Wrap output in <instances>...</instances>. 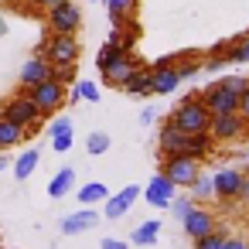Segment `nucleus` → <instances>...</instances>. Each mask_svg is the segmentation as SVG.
I'll return each mask as SVG.
<instances>
[{
  "mask_svg": "<svg viewBox=\"0 0 249 249\" xmlns=\"http://www.w3.org/2000/svg\"><path fill=\"white\" fill-rule=\"evenodd\" d=\"M167 123H171L174 130H181L184 137H191V133H208L212 113L205 109V103H201V92H191V96H184V99L178 103V109L167 116Z\"/></svg>",
  "mask_w": 249,
  "mask_h": 249,
  "instance_id": "obj_1",
  "label": "nucleus"
},
{
  "mask_svg": "<svg viewBox=\"0 0 249 249\" xmlns=\"http://www.w3.org/2000/svg\"><path fill=\"white\" fill-rule=\"evenodd\" d=\"M140 69V62L133 58V55H126V52H120L116 55V62H109L106 69H103V79H106V86H116V89H123V82L133 75Z\"/></svg>",
  "mask_w": 249,
  "mask_h": 249,
  "instance_id": "obj_11",
  "label": "nucleus"
},
{
  "mask_svg": "<svg viewBox=\"0 0 249 249\" xmlns=\"http://www.w3.org/2000/svg\"><path fill=\"white\" fill-rule=\"evenodd\" d=\"M116 55H120V48H116V45H109V41H106V45H103V48H99V55H96V69H99V72H103V69H106V65H109V62H116ZM126 55H130V52H126Z\"/></svg>",
  "mask_w": 249,
  "mask_h": 249,
  "instance_id": "obj_32",
  "label": "nucleus"
},
{
  "mask_svg": "<svg viewBox=\"0 0 249 249\" xmlns=\"http://www.w3.org/2000/svg\"><path fill=\"white\" fill-rule=\"evenodd\" d=\"M222 82H225V86H229V89H235V92H242V89H246V86H249V82H246V79H239V75H225V79H222Z\"/></svg>",
  "mask_w": 249,
  "mask_h": 249,
  "instance_id": "obj_38",
  "label": "nucleus"
},
{
  "mask_svg": "<svg viewBox=\"0 0 249 249\" xmlns=\"http://www.w3.org/2000/svg\"><path fill=\"white\" fill-rule=\"evenodd\" d=\"M181 225H184V232H188L191 242H195V239H201V235H208V232L215 229V215H212L205 205H195V208L181 218Z\"/></svg>",
  "mask_w": 249,
  "mask_h": 249,
  "instance_id": "obj_12",
  "label": "nucleus"
},
{
  "mask_svg": "<svg viewBox=\"0 0 249 249\" xmlns=\"http://www.w3.org/2000/svg\"><path fill=\"white\" fill-rule=\"evenodd\" d=\"M106 198H109V191H106L103 181H89V184L79 188V201L82 205H96V201H106Z\"/></svg>",
  "mask_w": 249,
  "mask_h": 249,
  "instance_id": "obj_27",
  "label": "nucleus"
},
{
  "mask_svg": "<svg viewBox=\"0 0 249 249\" xmlns=\"http://www.w3.org/2000/svg\"><path fill=\"white\" fill-rule=\"evenodd\" d=\"M4 167H7V157H0V171H4Z\"/></svg>",
  "mask_w": 249,
  "mask_h": 249,
  "instance_id": "obj_45",
  "label": "nucleus"
},
{
  "mask_svg": "<svg viewBox=\"0 0 249 249\" xmlns=\"http://www.w3.org/2000/svg\"><path fill=\"white\" fill-rule=\"evenodd\" d=\"M225 65H229V58H205V69L208 72H222Z\"/></svg>",
  "mask_w": 249,
  "mask_h": 249,
  "instance_id": "obj_39",
  "label": "nucleus"
},
{
  "mask_svg": "<svg viewBox=\"0 0 249 249\" xmlns=\"http://www.w3.org/2000/svg\"><path fill=\"white\" fill-rule=\"evenodd\" d=\"M38 157H41V154H38L35 147H31V150H24V154L14 160V178H18V181H28V178L35 174V167H38Z\"/></svg>",
  "mask_w": 249,
  "mask_h": 249,
  "instance_id": "obj_24",
  "label": "nucleus"
},
{
  "mask_svg": "<svg viewBox=\"0 0 249 249\" xmlns=\"http://www.w3.org/2000/svg\"><path fill=\"white\" fill-rule=\"evenodd\" d=\"M45 79H52V65H48L41 55H31V58L21 65V72H18L21 89H35V86H38V82H45Z\"/></svg>",
  "mask_w": 249,
  "mask_h": 249,
  "instance_id": "obj_13",
  "label": "nucleus"
},
{
  "mask_svg": "<svg viewBox=\"0 0 249 249\" xmlns=\"http://www.w3.org/2000/svg\"><path fill=\"white\" fill-rule=\"evenodd\" d=\"M191 208H195V201H191V198H174V201H171V212H174V218H184Z\"/></svg>",
  "mask_w": 249,
  "mask_h": 249,
  "instance_id": "obj_34",
  "label": "nucleus"
},
{
  "mask_svg": "<svg viewBox=\"0 0 249 249\" xmlns=\"http://www.w3.org/2000/svg\"><path fill=\"white\" fill-rule=\"evenodd\" d=\"M157 120V113H154V106H147L143 113H140V123H154Z\"/></svg>",
  "mask_w": 249,
  "mask_h": 249,
  "instance_id": "obj_43",
  "label": "nucleus"
},
{
  "mask_svg": "<svg viewBox=\"0 0 249 249\" xmlns=\"http://www.w3.org/2000/svg\"><path fill=\"white\" fill-rule=\"evenodd\" d=\"M4 7H21V0H0Z\"/></svg>",
  "mask_w": 249,
  "mask_h": 249,
  "instance_id": "obj_44",
  "label": "nucleus"
},
{
  "mask_svg": "<svg viewBox=\"0 0 249 249\" xmlns=\"http://www.w3.org/2000/svg\"><path fill=\"white\" fill-rule=\"evenodd\" d=\"M137 7H140V0H106V11H109V21H113L116 28H123L126 21H133Z\"/></svg>",
  "mask_w": 249,
  "mask_h": 249,
  "instance_id": "obj_19",
  "label": "nucleus"
},
{
  "mask_svg": "<svg viewBox=\"0 0 249 249\" xmlns=\"http://www.w3.org/2000/svg\"><path fill=\"white\" fill-rule=\"evenodd\" d=\"M212 154H215V137H212V133H191V137L184 140V157L205 160V157H212Z\"/></svg>",
  "mask_w": 249,
  "mask_h": 249,
  "instance_id": "obj_17",
  "label": "nucleus"
},
{
  "mask_svg": "<svg viewBox=\"0 0 249 249\" xmlns=\"http://www.w3.org/2000/svg\"><path fill=\"white\" fill-rule=\"evenodd\" d=\"M150 86H154V96H171L181 86V75L174 69V55H167V58L150 65Z\"/></svg>",
  "mask_w": 249,
  "mask_h": 249,
  "instance_id": "obj_9",
  "label": "nucleus"
},
{
  "mask_svg": "<svg viewBox=\"0 0 249 249\" xmlns=\"http://www.w3.org/2000/svg\"><path fill=\"white\" fill-rule=\"evenodd\" d=\"M242 171L239 167H222L215 178H212V184H215V198L222 201V205H229V201H235V195H239V184H242Z\"/></svg>",
  "mask_w": 249,
  "mask_h": 249,
  "instance_id": "obj_10",
  "label": "nucleus"
},
{
  "mask_svg": "<svg viewBox=\"0 0 249 249\" xmlns=\"http://www.w3.org/2000/svg\"><path fill=\"white\" fill-rule=\"evenodd\" d=\"M137 198H140V188H137V184H126L120 195H109V198H106V208H103V215H106V218H123Z\"/></svg>",
  "mask_w": 249,
  "mask_h": 249,
  "instance_id": "obj_15",
  "label": "nucleus"
},
{
  "mask_svg": "<svg viewBox=\"0 0 249 249\" xmlns=\"http://www.w3.org/2000/svg\"><path fill=\"white\" fill-rule=\"evenodd\" d=\"M222 249H246V239H239V235H225Z\"/></svg>",
  "mask_w": 249,
  "mask_h": 249,
  "instance_id": "obj_40",
  "label": "nucleus"
},
{
  "mask_svg": "<svg viewBox=\"0 0 249 249\" xmlns=\"http://www.w3.org/2000/svg\"><path fill=\"white\" fill-rule=\"evenodd\" d=\"M96 222H99V215H96L92 208H82V212H75V215L62 218V232H65V235H79V232L92 229Z\"/></svg>",
  "mask_w": 249,
  "mask_h": 249,
  "instance_id": "obj_18",
  "label": "nucleus"
},
{
  "mask_svg": "<svg viewBox=\"0 0 249 249\" xmlns=\"http://www.w3.org/2000/svg\"><path fill=\"white\" fill-rule=\"evenodd\" d=\"M160 174L174 184V188H191V181L201 174L198 171V160L184 157V154H174V157H160Z\"/></svg>",
  "mask_w": 249,
  "mask_h": 249,
  "instance_id": "obj_6",
  "label": "nucleus"
},
{
  "mask_svg": "<svg viewBox=\"0 0 249 249\" xmlns=\"http://www.w3.org/2000/svg\"><path fill=\"white\" fill-rule=\"evenodd\" d=\"M35 55H41L48 65H75L82 55V45L75 35H52L48 31V38L41 45H35Z\"/></svg>",
  "mask_w": 249,
  "mask_h": 249,
  "instance_id": "obj_2",
  "label": "nucleus"
},
{
  "mask_svg": "<svg viewBox=\"0 0 249 249\" xmlns=\"http://www.w3.org/2000/svg\"><path fill=\"white\" fill-rule=\"evenodd\" d=\"M21 4H24L28 11H48L52 4H58V0H21Z\"/></svg>",
  "mask_w": 249,
  "mask_h": 249,
  "instance_id": "obj_37",
  "label": "nucleus"
},
{
  "mask_svg": "<svg viewBox=\"0 0 249 249\" xmlns=\"http://www.w3.org/2000/svg\"><path fill=\"white\" fill-rule=\"evenodd\" d=\"M184 133L181 130H174L171 123H164L160 126V133H157V147H160V157H174V154H184Z\"/></svg>",
  "mask_w": 249,
  "mask_h": 249,
  "instance_id": "obj_16",
  "label": "nucleus"
},
{
  "mask_svg": "<svg viewBox=\"0 0 249 249\" xmlns=\"http://www.w3.org/2000/svg\"><path fill=\"white\" fill-rule=\"evenodd\" d=\"M52 79L58 82V86H75L79 79H75V65H52Z\"/></svg>",
  "mask_w": 249,
  "mask_h": 249,
  "instance_id": "obj_30",
  "label": "nucleus"
},
{
  "mask_svg": "<svg viewBox=\"0 0 249 249\" xmlns=\"http://www.w3.org/2000/svg\"><path fill=\"white\" fill-rule=\"evenodd\" d=\"M229 62L232 65H249V35H239L229 41Z\"/></svg>",
  "mask_w": 249,
  "mask_h": 249,
  "instance_id": "obj_28",
  "label": "nucleus"
},
{
  "mask_svg": "<svg viewBox=\"0 0 249 249\" xmlns=\"http://www.w3.org/2000/svg\"><path fill=\"white\" fill-rule=\"evenodd\" d=\"M99 249H126V242H120V239H103Z\"/></svg>",
  "mask_w": 249,
  "mask_h": 249,
  "instance_id": "obj_42",
  "label": "nucleus"
},
{
  "mask_svg": "<svg viewBox=\"0 0 249 249\" xmlns=\"http://www.w3.org/2000/svg\"><path fill=\"white\" fill-rule=\"evenodd\" d=\"M86 150H89V157H99V154H106V150H109V137H106V133H89V140H86Z\"/></svg>",
  "mask_w": 249,
  "mask_h": 249,
  "instance_id": "obj_31",
  "label": "nucleus"
},
{
  "mask_svg": "<svg viewBox=\"0 0 249 249\" xmlns=\"http://www.w3.org/2000/svg\"><path fill=\"white\" fill-rule=\"evenodd\" d=\"M201 103H205V109H208L212 116H218V113H239V92L229 89L222 79L212 82V86L201 92Z\"/></svg>",
  "mask_w": 249,
  "mask_h": 249,
  "instance_id": "obj_7",
  "label": "nucleus"
},
{
  "mask_svg": "<svg viewBox=\"0 0 249 249\" xmlns=\"http://www.w3.org/2000/svg\"><path fill=\"white\" fill-rule=\"evenodd\" d=\"M72 181H75V171H72V167H62V171L48 181V195H52V198H65V195L72 191Z\"/></svg>",
  "mask_w": 249,
  "mask_h": 249,
  "instance_id": "obj_23",
  "label": "nucleus"
},
{
  "mask_svg": "<svg viewBox=\"0 0 249 249\" xmlns=\"http://www.w3.org/2000/svg\"><path fill=\"white\" fill-rule=\"evenodd\" d=\"M225 235H229V232L215 225V229H212L208 235H201V239H195V249H222V242H225Z\"/></svg>",
  "mask_w": 249,
  "mask_h": 249,
  "instance_id": "obj_29",
  "label": "nucleus"
},
{
  "mask_svg": "<svg viewBox=\"0 0 249 249\" xmlns=\"http://www.w3.org/2000/svg\"><path fill=\"white\" fill-rule=\"evenodd\" d=\"M157 232H160V222H157V218H147V222H140V225L130 232V242H133V246H154V242H157Z\"/></svg>",
  "mask_w": 249,
  "mask_h": 249,
  "instance_id": "obj_21",
  "label": "nucleus"
},
{
  "mask_svg": "<svg viewBox=\"0 0 249 249\" xmlns=\"http://www.w3.org/2000/svg\"><path fill=\"white\" fill-rule=\"evenodd\" d=\"M235 201H249V178H242V184H239V195H235Z\"/></svg>",
  "mask_w": 249,
  "mask_h": 249,
  "instance_id": "obj_41",
  "label": "nucleus"
},
{
  "mask_svg": "<svg viewBox=\"0 0 249 249\" xmlns=\"http://www.w3.org/2000/svg\"><path fill=\"white\" fill-rule=\"evenodd\" d=\"M208 133L215 137V143H229V140L246 137V133H249V123H246L239 113H218V116H212Z\"/></svg>",
  "mask_w": 249,
  "mask_h": 249,
  "instance_id": "obj_8",
  "label": "nucleus"
},
{
  "mask_svg": "<svg viewBox=\"0 0 249 249\" xmlns=\"http://www.w3.org/2000/svg\"><path fill=\"white\" fill-rule=\"evenodd\" d=\"M21 140H24V130H21V126H14L11 120H4V116H0V150L18 147Z\"/></svg>",
  "mask_w": 249,
  "mask_h": 249,
  "instance_id": "obj_26",
  "label": "nucleus"
},
{
  "mask_svg": "<svg viewBox=\"0 0 249 249\" xmlns=\"http://www.w3.org/2000/svg\"><path fill=\"white\" fill-rule=\"evenodd\" d=\"M123 92H130V96H154V86H150V69H137L126 82H123Z\"/></svg>",
  "mask_w": 249,
  "mask_h": 249,
  "instance_id": "obj_20",
  "label": "nucleus"
},
{
  "mask_svg": "<svg viewBox=\"0 0 249 249\" xmlns=\"http://www.w3.org/2000/svg\"><path fill=\"white\" fill-rule=\"evenodd\" d=\"M188 191H191L188 198H191L195 205H205L208 198H215V184H212V178H205V174H198V178L191 181V188H188Z\"/></svg>",
  "mask_w": 249,
  "mask_h": 249,
  "instance_id": "obj_25",
  "label": "nucleus"
},
{
  "mask_svg": "<svg viewBox=\"0 0 249 249\" xmlns=\"http://www.w3.org/2000/svg\"><path fill=\"white\" fill-rule=\"evenodd\" d=\"M0 116L11 120V123H14V126H21V130H35V133L45 126V116L35 109V103L28 99V92H24V89H21L18 96H11L4 106H0Z\"/></svg>",
  "mask_w": 249,
  "mask_h": 249,
  "instance_id": "obj_3",
  "label": "nucleus"
},
{
  "mask_svg": "<svg viewBox=\"0 0 249 249\" xmlns=\"http://www.w3.org/2000/svg\"><path fill=\"white\" fill-rule=\"evenodd\" d=\"M242 174H246V178H249V160H246V171H242Z\"/></svg>",
  "mask_w": 249,
  "mask_h": 249,
  "instance_id": "obj_46",
  "label": "nucleus"
},
{
  "mask_svg": "<svg viewBox=\"0 0 249 249\" xmlns=\"http://www.w3.org/2000/svg\"><path fill=\"white\" fill-rule=\"evenodd\" d=\"M72 147V133H62V137H52V150L55 154H65Z\"/></svg>",
  "mask_w": 249,
  "mask_h": 249,
  "instance_id": "obj_35",
  "label": "nucleus"
},
{
  "mask_svg": "<svg viewBox=\"0 0 249 249\" xmlns=\"http://www.w3.org/2000/svg\"><path fill=\"white\" fill-rule=\"evenodd\" d=\"M174 191H178V188H174V184H171V181H167V178L157 171V174L147 181V191H143V198H147L154 208H171V201H174Z\"/></svg>",
  "mask_w": 249,
  "mask_h": 249,
  "instance_id": "obj_14",
  "label": "nucleus"
},
{
  "mask_svg": "<svg viewBox=\"0 0 249 249\" xmlns=\"http://www.w3.org/2000/svg\"><path fill=\"white\" fill-rule=\"evenodd\" d=\"M28 92V99L35 103V109L48 120V116H55L65 103H69V89L65 86H58L55 79H45V82H38L35 89H24Z\"/></svg>",
  "mask_w": 249,
  "mask_h": 249,
  "instance_id": "obj_4",
  "label": "nucleus"
},
{
  "mask_svg": "<svg viewBox=\"0 0 249 249\" xmlns=\"http://www.w3.org/2000/svg\"><path fill=\"white\" fill-rule=\"evenodd\" d=\"M48 133H52V137L72 133V120H69V116H55V120H52V126H48Z\"/></svg>",
  "mask_w": 249,
  "mask_h": 249,
  "instance_id": "obj_33",
  "label": "nucleus"
},
{
  "mask_svg": "<svg viewBox=\"0 0 249 249\" xmlns=\"http://www.w3.org/2000/svg\"><path fill=\"white\" fill-rule=\"evenodd\" d=\"M246 249H249V242H246Z\"/></svg>",
  "mask_w": 249,
  "mask_h": 249,
  "instance_id": "obj_47",
  "label": "nucleus"
},
{
  "mask_svg": "<svg viewBox=\"0 0 249 249\" xmlns=\"http://www.w3.org/2000/svg\"><path fill=\"white\" fill-rule=\"evenodd\" d=\"M45 21H48V31L52 35H79L82 28V11L72 4V0H58L45 11Z\"/></svg>",
  "mask_w": 249,
  "mask_h": 249,
  "instance_id": "obj_5",
  "label": "nucleus"
},
{
  "mask_svg": "<svg viewBox=\"0 0 249 249\" xmlns=\"http://www.w3.org/2000/svg\"><path fill=\"white\" fill-rule=\"evenodd\" d=\"M239 116H242V120L249 123V86H246V89L239 92Z\"/></svg>",
  "mask_w": 249,
  "mask_h": 249,
  "instance_id": "obj_36",
  "label": "nucleus"
},
{
  "mask_svg": "<svg viewBox=\"0 0 249 249\" xmlns=\"http://www.w3.org/2000/svg\"><path fill=\"white\" fill-rule=\"evenodd\" d=\"M174 69H178V75H181V82H184V79H195V75L201 72V58H198L195 52H184V55H174Z\"/></svg>",
  "mask_w": 249,
  "mask_h": 249,
  "instance_id": "obj_22",
  "label": "nucleus"
}]
</instances>
